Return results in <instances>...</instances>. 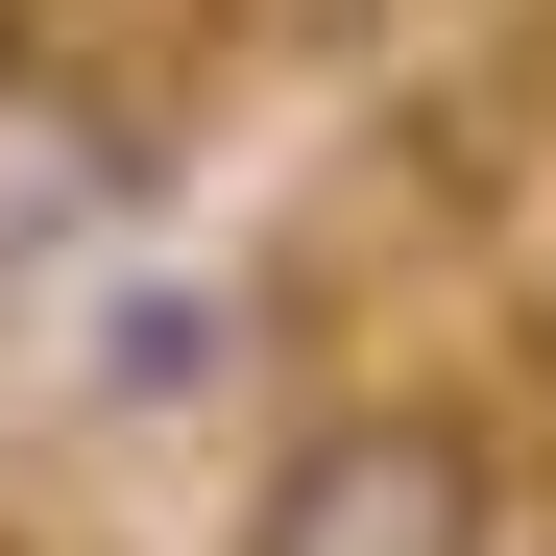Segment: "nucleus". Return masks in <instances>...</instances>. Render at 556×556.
<instances>
[{"instance_id": "obj_1", "label": "nucleus", "mask_w": 556, "mask_h": 556, "mask_svg": "<svg viewBox=\"0 0 556 556\" xmlns=\"http://www.w3.org/2000/svg\"><path fill=\"white\" fill-rule=\"evenodd\" d=\"M242 556H508V435L459 388H339V412L266 435Z\"/></svg>"}, {"instance_id": "obj_2", "label": "nucleus", "mask_w": 556, "mask_h": 556, "mask_svg": "<svg viewBox=\"0 0 556 556\" xmlns=\"http://www.w3.org/2000/svg\"><path fill=\"white\" fill-rule=\"evenodd\" d=\"M146 122L122 98H49V73H0V266H49V242H98V218H146Z\"/></svg>"}, {"instance_id": "obj_3", "label": "nucleus", "mask_w": 556, "mask_h": 556, "mask_svg": "<svg viewBox=\"0 0 556 556\" xmlns=\"http://www.w3.org/2000/svg\"><path fill=\"white\" fill-rule=\"evenodd\" d=\"M242 388V291H194V266H146V291H98V339H73V412H218Z\"/></svg>"}]
</instances>
